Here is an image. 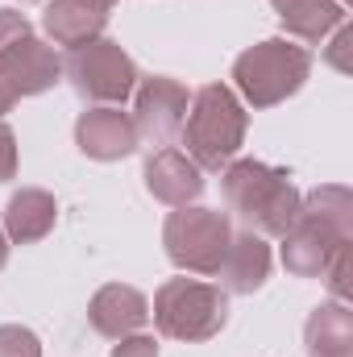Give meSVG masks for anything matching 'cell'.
I'll list each match as a JSON object with an SVG mask.
<instances>
[{
  "mask_svg": "<svg viewBox=\"0 0 353 357\" xmlns=\"http://www.w3.org/2000/svg\"><path fill=\"white\" fill-rule=\"evenodd\" d=\"M299 216L303 225L287 245V266L299 274H324L333 254L350 245V191L324 187L320 195H312V208Z\"/></svg>",
  "mask_w": 353,
  "mask_h": 357,
  "instance_id": "cell-1",
  "label": "cell"
},
{
  "mask_svg": "<svg viewBox=\"0 0 353 357\" xmlns=\"http://www.w3.org/2000/svg\"><path fill=\"white\" fill-rule=\"evenodd\" d=\"M308 337H312V354L350 357V345H353L350 312H345V307H324V312L308 324Z\"/></svg>",
  "mask_w": 353,
  "mask_h": 357,
  "instance_id": "cell-9",
  "label": "cell"
},
{
  "mask_svg": "<svg viewBox=\"0 0 353 357\" xmlns=\"http://www.w3.org/2000/svg\"><path fill=\"white\" fill-rule=\"evenodd\" d=\"M200 307H225V299L216 291H204V287H191V282H175L163 291V303H158V320L167 333L175 337H208V328L195 320Z\"/></svg>",
  "mask_w": 353,
  "mask_h": 357,
  "instance_id": "cell-6",
  "label": "cell"
},
{
  "mask_svg": "<svg viewBox=\"0 0 353 357\" xmlns=\"http://www.w3.org/2000/svg\"><path fill=\"white\" fill-rule=\"evenodd\" d=\"M71 71H75L80 91H91V96H125V91H129V79H133L129 59H121L117 50H88V54H75Z\"/></svg>",
  "mask_w": 353,
  "mask_h": 357,
  "instance_id": "cell-7",
  "label": "cell"
},
{
  "mask_svg": "<svg viewBox=\"0 0 353 357\" xmlns=\"http://www.w3.org/2000/svg\"><path fill=\"white\" fill-rule=\"evenodd\" d=\"M117 357H154V349H150V341H133V345L117 349Z\"/></svg>",
  "mask_w": 353,
  "mask_h": 357,
  "instance_id": "cell-13",
  "label": "cell"
},
{
  "mask_svg": "<svg viewBox=\"0 0 353 357\" xmlns=\"http://www.w3.org/2000/svg\"><path fill=\"white\" fill-rule=\"evenodd\" d=\"M308 67H312V59L299 46L262 42L258 50H250L237 63V79H241V88L254 104H274V100H283L287 91H295L303 84Z\"/></svg>",
  "mask_w": 353,
  "mask_h": 357,
  "instance_id": "cell-3",
  "label": "cell"
},
{
  "mask_svg": "<svg viewBox=\"0 0 353 357\" xmlns=\"http://www.w3.org/2000/svg\"><path fill=\"white\" fill-rule=\"evenodd\" d=\"M274 8L299 38H324L333 25L345 21V8L337 0H274Z\"/></svg>",
  "mask_w": 353,
  "mask_h": 357,
  "instance_id": "cell-8",
  "label": "cell"
},
{
  "mask_svg": "<svg viewBox=\"0 0 353 357\" xmlns=\"http://www.w3.org/2000/svg\"><path fill=\"white\" fill-rule=\"evenodd\" d=\"M80 142L84 150L100 154V158H112V154H129L133 150V133L121 116H91L80 125Z\"/></svg>",
  "mask_w": 353,
  "mask_h": 357,
  "instance_id": "cell-10",
  "label": "cell"
},
{
  "mask_svg": "<svg viewBox=\"0 0 353 357\" xmlns=\"http://www.w3.org/2000/svg\"><path fill=\"white\" fill-rule=\"evenodd\" d=\"M241 129H246V121H241V108H237V100L229 91L225 88L200 91V104H195L187 137H191V150H195V158L204 167H220L237 150Z\"/></svg>",
  "mask_w": 353,
  "mask_h": 357,
  "instance_id": "cell-4",
  "label": "cell"
},
{
  "mask_svg": "<svg viewBox=\"0 0 353 357\" xmlns=\"http://www.w3.org/2000/svg\"><path fill=\"white\" fill-rule=\"evenodd\" d=\"M229 199L241 208V216L250 225H258L266 233H287L299 220V195L287 183V175L258 167V162H241L229 171Z\"/></svg>",
  "mask_w": 353,
  "mask_h": 357,
  "instance_id": "cell-2",
  "label": "cell"
},
{
  "mask_svg": "<svg viewBox=\"0 0 353 357\" xmlns=\"http://www.w3.org/2000/svg\"><path fill=\"white\" fill-rule=\"evenodd\" d=\"M237 266H233V287L237 291H254L258 282L266 278V266H270V254L258 237H241L237 241Z\"/></svg>",
  "mask_w": 353,
  "mask_h": 357,
  "instance_id": "cell-11",
  "label": "cell"
},
{
  "mask_svg": "<svg viewBox=\"0 0 353 357\" xmlns=\"http://www.w3.org/2000/svg\"><path fill=\"white\" fill-rule=\"evenodd\" d=\"M8 171H13V137L0 129V178L8 175Z\"/></svg>",
  "mask_w": 353,
  "mask_h": 357,
  "instance_id": "cell-12",
  "label": "cell"
},
{
  "mask_svg": "<svg viewBox=\"0 0 353 357\" xmlns=\"http://www.w3.org/2000/svg\"><path fill=\"white\" fill-rule=\"evenodd\" d=\"M171 254L175 262L195 270H216L220 266V254H225V241H229V229L216 212H187L171 220Z\"/></svg>",
  "mask_w": 353,
  "mask_h": 357,
  "instance_id": "cell-5",
  "label": "cell"
}]
</instances>
